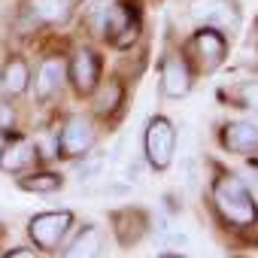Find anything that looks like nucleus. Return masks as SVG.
Listing matches in <instances>:
<instances>
[{"instance_id":"f257e3e1","label":"nucleus","mask_w":258,"mask_h":258,"mask_svg":"<svg viewBox=\"0 0 258 258\" xmlns=\"http://www.w3.org/2000/svg\"><path fill=\"white\" fill-rule=\"evenodd\" d=\"M213 204H216L219 216H222L225 222H231V225L246 228V225H252V222L258 219L255 198H252L249 188H246L237 176H231V173H225V176L216 179V185H213Z\"/></svg>"},{"instance_id":"f03ea898","label":"nucleus","mask_w":258,"mask_h":258,"mask_svg":"<svg viewBox=\"0 0 258 258\" xmlns=\"http://www.w3.org/2000/svg\"><path fill=\"white\" fill-rule=\"evenodd\" d=\"M91 28L118 43V46H127L137 31V22H134V10H127L124 4H118V0H103V4H97L91 10Z\"/></svg>"},{"instance_id":"7ed1b4c3","label":"nucleus","mask_w":258,"mask_h":258,"mask_svg":"<svg viewBox=\"0 0 258 258\" xmlns=\"http://www.w3.org/2000/svg\"><path fill=\"white\" fill-rule=\"evenodd\" d=\"M176 152V131L167 118H152L146 127V158L155 170H167Z\"/></svg>"},{"instance_id":"20e7f679","label":"nucleus","mask_w":258,"mask_h":258,"mask_svg":"<svg viewBox=\"0 0 258 258\" xmlns=\"http://www.w3.org/2000/svg\"><path fill=\"white\" fill-rule=\"evenodd\" d=\"M70 225H73V216L67 210H58V213H40V216H34L31 225H28V231H31V237H34V243L40 249H55L64 240V234L70 231Z\"/></svg>"},{"instance_id":"39448f33","label":"nucleus","mask_w":258,"mask_h":258,"mask_svg":"<svg viewBox=\"0 0 258 258\" xmlns=\"http://www.w3.org/2000/svg\"><path fill=\"white\" fill-rule=\"evenodd\" d=\"M228 55V43L216 28H204L191 37V58L204 73H213Z\"/></svg>"},{"instance_id":"423d86ee","label":"nucleus","mask_w":258,"mask_h":258,"mask_svg":"<svg viewBox=\"0 0 258 258\" xmlns=\"http://www.w3.org/2000/svg\"><path fill=\"white\" fill-rule=\"evenodd\" d=\"M161 91L167 97H185L191 91V70L179 52H167L161 61Z\"/></svg>"},{"instance_id":"0eeeda50","label":"nucleus","mask_w":258,"mask_h":258,"mask_svg":"<svg viewBox=\"0 0 258 258\" xmlns=\"http://www.w3.org/2000/svg\"><path fill=\"white\" fill-rule=\"evenodd\" d=\"M58 146L64 155H85L91 146H94V131H91V124L82 118V115H73L67 124H64V131L58 137Z\"/></svg>"},{"instance_id":"6e6552de","label":"nucleus","mask_w":258,"mask_h":258,"mask_svg":"<svg viewBox=\"0 0 258 258\" xmlns=\"http://www.w3.org/2000/svg\"><path fill=\"white\" fill-rule=\"evenodd\" d=\"M222 143L231 152L240 155H255L258 152V127L249 121H231L222 127Z\"/></svg>"},{"instance_id":"1a4fd4ad","label":"nucleus","mask_w":258,"mask_h":258,"mask_svg":"<svg viewBox=\"0 0 258 258\" xmlns=\"http://www.w3.org/2000/svg\"><path fill=\"white\" fill-rule=\"evenodd\" d=\"M64 76H67V61L64 58H49L37 73V97L46 100V97L58 94V88L64 85Z\"/></svg>"},{"instance_id":"9d476101","label":"nucleus","mask_w":258,"mask_h":258,"mask_svg":"<svg viewBox=\"0 0 258 258\" xmlns=\"http://www.w3.org/2000/svg\"><path fill=\"white\" fill-rule=\"evenodd\" d=\"M70 70H73V82H76L79 91H91V88L97 85L100 67H97V55H94V52L79 49L76 58H73V64H70Z\"/></svg>"},{"instance_id":"9b49d317","label":"nucleus","mask_w":258,"mask_h":258,"mask_svg":"<svg viewBox=\"0 0 258 258\" xmlns=\"http://www.w3.org/2000/svg\"><path fill=\"white\" fill-rule=\"evenodd\" d=\"M191 13H195V19H201L207 25H234L237 22L234 7L228 0H198Z\"/></svg>"},{"instance_id":"f8f14e48","label":"nucleus","mask_w":258,"mask_h":258,"mask_svg":"<svg viewBox=\"0 0 258 258\" xmlns=\"http://www.w3.org/2000/svg\"><path fill=\"white\" fill-rule=\"evenodd\" d=\"M100 249H103L100 231H97L94 225H85V228L76 234V240L64 249V255H67V258H94Z\"/></svg>"},{"instance_id":"ddd939ff","label":"nucleus","mask_w":258,"mask_h":258,"mask_svg":"<svg viewBox=\"0 0 258 258\" xmlns=\"http://www.w3.org/2000/svg\"><path fill=\"white\" fill-rule=\"evenodd\" d=\"M34 158H37L34 146H31L28 140H19L16 146L4 149V155H0V167L10 170V173H19V170H25L28 164H34Z\"/></svg>"},{"instance_id":"4468645a","label":"nucleus","mask_w":258,"mask_h":258,"mask_svg":"<svg viewBox=\"0 0 258 258\" xmlns=\"http://www.w3.org/2000/svg\"><path fill=\"white\" fill-rule=\"evenodd\" d=\"M28 79H31L28 64H25L22 58H13V61L7 64L4 76H0V88H4L7 94H22V91L28 88Z\"/></svg>"},{"instance_id":"2eb2a0df","label":"nucleus","mask_w":258,"mask_h":258,"mask_svg":"<svg viewBox=\"0 0 258 258\" xmlns=\"http://www.w3.org/2000/svg\"><path fill=\"white\" fill-rule=\"evenodd\" d=\"M31 13L40 22H64L70 16V0H31Z\"/></svg>"},{"instance_id":"dca6fc26","label":"nucleus","mask_w":258,"mask_h":258,"mask_svg":"<svg viewBox=\"0 0 258 258\" xmlns=\"http://www.w3.org/2000/svg\"><path fill=\"white\" fill-rule=\"evenodd\" d=\"M22 188L25 191H37V195H52V191L61 188V176L58 173H37V176L22 179Z\"/></svg>"},{"instance_id":"f3484780","label":"nucleus","mask_w":258,"mask_h":258,"mask_svg":"<svg viewBox=\"0 0 258 258\" xmlns=\"http://www.w3.org/2000/svg\"><path fill=\"white\" fill-rule=\"evenodd\" d=\"M118 100H121V85L118 82H109L100 94H97V112H112L115 106H118Z\"/></svg>"},{"instance_id":"a211bd4d","label":"nucleus","mask_w":258,"mask_h":258,"mask_svg":"<svg viewBox=\"0 0 258 258\" xmlns=\"http://www.w3.org/2000/svg\"><path fill=\"white\" fill-rule=\"evenodd\" d=\"M240 103L252 112H258V82H246L240 85Z\"/></svg>"},{"instance_id":"6ab92c4d","label":"nucleus","mask_w":258,"mask_h":258,"mask_svg":"<svg viewBox=\"0 0 258 258\" xmlns=\"http://www.w3.org/2000/svg\"><path fill=\"white\" fill-rule=\"evenodd\" d=\"M103 158H106L103 152H94V155H91V158H88V161H85V164L79 167V176H82V179H88V176H94V173H97V170L103 167Z\"/></svg>"},{"instance_id":"aec40b11","label":"nucleus","mask_w":258,"mask_h":258,"mask_svg":"<svg viewBox=\"0 0 258 258\" xmlns=\"http://www.w3.org/2000/svg\"><path fill=\"white\" fill-rule=\"evenodd\" d=\"M13 124H16V109L10 103H0V131H7Z\"/></svg>"},{"instance_id":"412c9836","label":"nucleus","mask_w":258,"mask_h":258,"mask_svg":"<svg viewBox=\"0 0 258 258\" xmlns=\"http://www.w3.org/2000/svg\"><path fill=\"white\" fill-rule=\"evenodd\" d=\"M4 149H7V140H4V134H0V155H4Z\"/></svg>"}]
</instances>
